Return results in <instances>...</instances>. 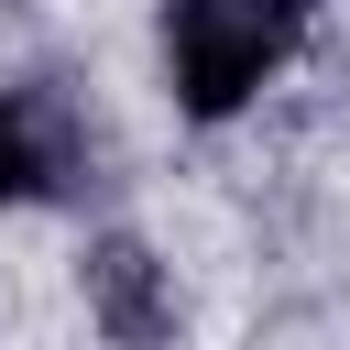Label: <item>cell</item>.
<instances>
[{"label":"cell","mask_w":350,"mask_h":350,"mask_svg":"<svg viewBox=\"0 0 350 350\" xmlns=\"http://www.w3.org/2000/svg\"><path fill=\"white\" fill-rule=\"evenodd\" d=\"M317 0H164V77L186 120H230L295 44Z\"/></svg>","instance_id":"6da1fadb"},{"label":"cell","mask_w":350,"mask_h":350,"mask_svg":"<svg viewBox=\"0 0 350 350\" xmlns=\"http://www.w3.org/2000/svg\"><path fill=\"white\" fill-rule=\"evenodd\" d=\"M88 164V131L66 120L55 88H0V208L66 197V175Z\"/></svg>","instance_id":"7a4b0ae2"},{"label":"cell","mask_w":350,"mask_h":350,"mask_svg":"<svg viewBox=\"0 0 350 350\" xmlns=\"http://www.w3.org/2000/svg\"><path fill=\"white\" fill-rule=\"evenodd\" d=\"M88 306H98V328H109L120 350H153V339L175 328V284H164V262H153L142 241H98V252H88Z\"/></svg>","instance_id":"3957f363"}]
</instances>
